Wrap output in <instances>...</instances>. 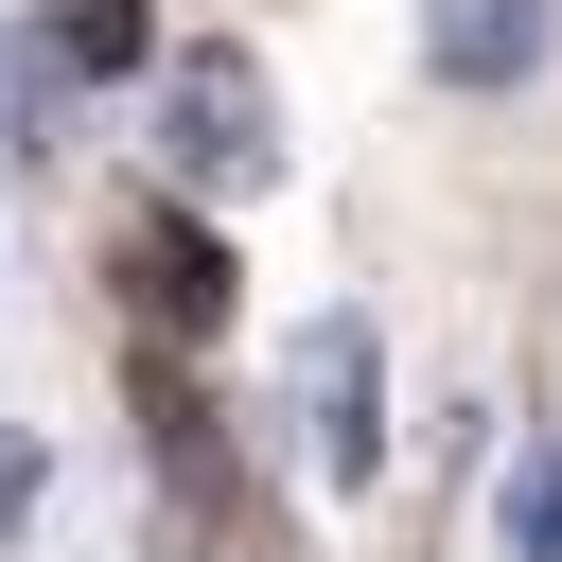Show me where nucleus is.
I'll return each mask as SVG.
<instances>
[{"label":"nucleus","instance_id":"nucleus-1","mask_svg":"<svg viewBox=\"0 0 562 562\" xmlns=\"http://www.w3.org/2000/svg\"><path fill=\"white\" fill-rule=\"evenodd\" d=\"M158 158H176L193 193L263 176V70H246V53H176V70H158Z\"/></svg>","mask_w":562,"mask_h":562},{"label":"nucleus","instance_id":"nucleus-2","mask_svg":"<svg viewBox=\"0 0 562 562\" xmlns=\"http://www.w3.org/2000/svg\"><path fill=\"white\" fill-rule=\"evenodd\" d=\"M123 281H140L158 334H211V316H228V246H211L193 211H123Z\"/></svg>","mask_w":562,"mask_h":562},{"label":"nucleus","instance_id":"nucleus-3","mask_svg":"<svg viewBox=\"0 0 562 562\" xmlns=\"http://www.w3.org/2000/svg\"><path fill=\"white\" fill-rule=\"evenodd\" d=\"M422 53H439V88H527L544 70V0H422Z\"/></svg>","mask_w":562,"mask_h":562},{"label":"nucleus","instance_id":"nucleus-4","mask_svg":"<svg viewBox=\"0 0 562 562\" xmlns=\"http://www.w3.org/2000/svg\"><path fill=\"white\" fill-rule=\"evenodd\" d=\"M35 70H70V88L158 70V0H35Z\"/></svg>","mask_w":562,"mask_h":562},{"label":"nucleus","instance_id":"nucleus-5","mask_svg":"<svg viewBox=\"0 0 562 562\" xmlns=\"http://www.w3.org/2000/svg\"><path fill=\"white\" fill-rule=\"evenodd\" d=\"M316 474H369V316H316Z\"/></svg>","mask_w":562,"mask_h":562},{"label":"nucleus","instance_id":"nucleus-6","mask_svg":"<svg viewBox=\"0 0 562 562\" xmlns=\"http://www.w3.org/2000/svg\"><path fill=\"white\" fill-rule=\"evenodd\" d=\"M492 527H509V562H562V439H527V457H509Z\"/></svg>","mask_w":562,"mask_h":562},{"label":"nucleus","instance_id":"nucleus-7","mask_svg":"<svg viewBox=\"0 0 562 562\" xmlns=\"http://www.w3.org/2000/svg\"><path fill=\"white\" fill-rule=\"evenodd\" d=\"M18 509H35V457H18V439H0V527H18Z\"/></svg>","mask_w":562,"mask_h":562}]
</instances>
